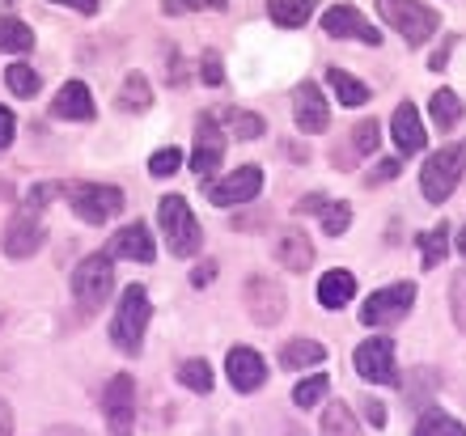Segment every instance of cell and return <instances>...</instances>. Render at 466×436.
<instances>
[{"mask_svg": "<svg viewBox=\"0 0 466 436\" xmlns=\"http://www.w3.org/2000/svg\"><path fill=\"white\" fill-rule=\"evenodd\" d=\"M148 318H153V305H148V292L140 284H127L119 292V305H115V318H111V340L119 351L136 356L145 348V330H148Z\"/></svg>", "mask_w": 466, "mask_h": 436, "instance_id": "6da1fadb", "label": "cell"}, {"mask_svg": "<svg viewBox=\"0 0 466 436\" xmlns=\"http://www.w3.org/2000/svg\"><path fill=\"white\" fill-rule=\"evenodd\" d=\"M157 220H161V233H166L170 255H178V259L199 255L204 233H199V220H196V212H191V204H187L183 195H166V199H157Z\"/></svg>", "mask_w": 466, "mask_h": 436, "instance_id": "7a4b0ae2", "label": "cell"}, {"mask_svg": "<svg viewBox=\"0 0 466 436\" xmlns=\"http://www.w3.org/2000/svg\"><path fill=\"white\" fill-rule=\"evenodd\" d=\"M378 13L390 30L407 38V47H424L441 25V13L429 9L424 0H378Z\"/></svg>", "mask_w": 466, "mask_h": 436, "instance_id": "3957f363", "label": "cell"}, {"mask_svg": "<svg viewBox=\"0 0 466 436\" xmlns=\"http://www.w3.org/2000/svg\"><path fill=\"white\" fill-rule=\"evenodd\" d=\"M462 174H466V140H458V145L437 148V153L424 161V170H420V191H424L429 204H445V199L454 195V187L462 182Z\"/></svg>", "mask_w": 466, "mask_h": 436, "instance_id": "277c9868", "label": "cell"}, {"mask_svg": "<svg viewBox=\"0 0 466 436\" xmlns=\"http://www.w3.org/2000/svg\"><path fill=\"white\" fill-rule=\"evenodd\" d=\"M111 289H115L111 255H89V259H81V267L73 271V297H76V305H81L86 314H94L98 305H106Z\"/></svg>", "mask_w": 466, "mask_h": 436, "instance_id": "5b68a950", "label": "cell"}, {"mask_svg": "<svg viewBox=\"0 0 466 436\" xmlns=\"http://www.w3.org/2000/svg\"><path fill=\"white\" fill-rule=\"evenodd\" d=\"M68 199H73V212L86 225H106L111 217L123 212V191L119 187H102V182H76V187H64Z\"/></svg>", "mask_w": 466, "mask_h": 436, "instance_id": "8992f818", "label": "cell"}, {"mask_svg": "<svg viewBox=\"0 0 466 436\" xmlns=\"http://www.w3.org/2000/svg\"><path fill=\"white\" fill-rule=\"evenodd\" d=\"M47 238V225H43V204L30 199V204L17 208V217L9 220L5 229V255L9 259H30Z\"/></svg>", "mask_w": 466, "mask_h": 436, "instance_id": "52a82bcc", "label": "cell"}, {"mask_svg": "<svg viewBox=\"0 0 466 436\" xmlns=\"http://www.w3.org/2000/svg\"><path fill=\"white\" fill-rule=\"evenodd\" d=\"M411 301H416V284H407V279L403 284H390V289L369 292V301L360 305V322L365 327H390V322L407 318Z\"/></svg>", "mask_w": 466, "mask_h": 436, "instance_id": "ba28073f", "label": "cell"}, {"mask_svg": "<svg viewBox=\"0 0 466 436\" xmlns=\"http://www.w3.org/2000/svg\"><path fill=\"white\" fill-rule=\"evenodd\" d=\"M102 411H106V428L111 436H132L136 424V381L132 373H115L102 390Z\"/></svg>", "mask_w": 466, "mask_h": 436, "instance_id": "9c48e42d", "label": "cell"}, {"mask_svg": "<svg viewBox=\"0 0 466 436\" xmlns=\"http://www.w3.org/2000/svg\"><path fill=\"white\" fill-rule=\"evenodd\" d=\"M356 373L373 381V386H399V369H394V340L378 335V340H365L352 356Z\"/></svg>", "mask_w": 466, "mask_h": 436, "instance_id": "30bf717a", "label": "cell"}, {"mask_svg": "<svg viewBox=\"0 0 466 436\" xmlns=\"http://www.w3.org/2000/svg\"><path fill=\"white\" fill-rule=\"evenodd\" d=\"M225 161V132L217 127L212 115H199L196 119V153H191V170L196 178H212V174L221 170Z\"/></svg>", "mask_w": 466, "mask_h": 436, "instance_id": "8fae6325", "label": "cell"}, {"mask_svg": "<svg viewBox=\"0 0 466 436\" xmlns=\"http://www.w3.org/2000/svg\"><path fill=\"white\" fill-rule=\"evenodd\" d=\"M258 191H263V170H258V166H242V170H233L229 178L208 182V199H212L217 208L250 204Z\"/></svg>", "mask_w": 466, "mask_h": 436, "instance_id": "7c38bea8", "label": "cell"}, {"mask_svg": "<svg viewBox=\"0 0 466 436\" xmlns=\"http://www.w3.org/2000/svg\"><path fill=\"white\" fill-rule=\"evenodd\" d=\"M246 305H250V318H255L258 327H276L284 318V289L276 284L271 276H250L246 284Z\"/></svg>", "mask_w": 466, "mask_h": 436, "instance_id": "4fadbf2b", "label": "cell"}, {"mask_svg": "<svg viewBox=\"0 0 466 436\" xmlns=\"http://www.w3.org/2000/svg\"><path fill=\"white\" fill-rule=\"evenodd\" d=\"M293 119H297V127H301L306 136L327 132V123H331V106H327V97H322V89L314 86V81H301V86H297Z\"/></svg>", "mask_w": 466, "mask_h": 436, "instance_id": "5bb4252c", "label": "cell"}, {"mask_svg": "<svg viewBox=\"0 0 466 436\" xmlns=\"http://www.w3.org/2000/svg\"><path fill=\"white\" fill-rule=\"evenodd\" d=\"M322 30L331 38H360V43H369V47H378L381 35L369 25V17L360 9H352V5H335V9L322 13Z\"/></svg>", "mask_w": 466, "mask_h": 436, "instance_id": "9a60e30c", "label": "cell"}, {"mask_svg": "<svg viewBox=\"0 0 466 436\" xmlns=\"http://www.w3.org/2000/svg\"><path fill=\"white\" fill-rule=\"evenodd\" d=\"M225 373H229L233 390L255 394V390L268 381V364H263V356L250 351V348H229V356H225Z\"/></svg>", "mask_w": 466, "mask_h": 436, "instance_id": "2e32d148", "label": "cell"}, {"mask_svg": "<svg viewBox=\"0 0 466 436\" xmlns=\"http://www.w3.org/2000/svg\"><path fill=\"white\" fill-rule=\"evenodd\" d=\"M106 255L111 259H136V263H153V259H157V242H153L148 225L132 220V225H123V229L111 238V250H106Z\"/></svg>", "mask_w": 466, "mask_h": 436, "instance_id": "e0dca14e", "label": "cell"}, {"mask_svg": "<svg viewBox=\"0 0 466 436\" xmlns=\"http://www.w3.org/2000/svg\"><path fill=\"white\" fill-rule=\"evenodd\" d=\"M51 115H56V119H73V123L94 119V94H89L86 81H68V86H60V94H56V102H51Z\"/></svg>", "mask_w": 466, "mask_h": 436, "instance_id": "ac0fdd59", "label": "cell"}, {"mask_svg": "<svg viewBox=\"0 0 466 436\" xmlns=\"http://www.w3.org/2000/svg\"><path fill=\"white\" fill-rule=\"evenodd\" d=\"M276 263L284 271H309L314 267V242L306 238V229H284L276 238Z\"/></svg>", "mask_w": 466, "mask_h": 436, "instance_id": "d6986e66", "label": "cell"}, {"mask_svg": "<svg viewBox=\"0 0 466 436\" xmlns=\"http://www.w3.org/2000/svg\"><path fill=\"white\" fill-rule=\"evenodd\" d=\"M390 132H394V148L403 153V157H411V153H420L424 148V123H420V115H416V106L411 102H403V106L394 110V119H390Z\"/></svg>", "mask_w": 466, "mask_h": 436, "instance_id": "ffe728a7", "label": "cell"}, {"mask_svg": "<svg viewBox=\"0 0 466 436\" xmlns=\"http://www.w3.org/2000/svg\"><path fill=\"white\" fill-rule=\"evenodd\" d=\"M352 297H356V276L344 271V267H335V271H327V276L319 279V305L322 309H344Z\"/></svg>", "mask_w": 466, "mask_h": 436, "instance_id": "44dd1931", "label": "cell"}, {"mask_svg": "<svg viewBox=\"0 0 466 436\" xmlns=\"http://www.w3.org/2000/svg\"><path fill=\"white\" fill-rule=\"evenodd\" d=\"M327 86L335 89V102L348 106V110H356V106H365L369 102V86L365 81H356L352 73H344V68H327Z\"/></svg>", "mask_w": 466, "mask_h": 436, "instance_id": "7402d4cb", "label": "cell"}, {"mask_svg": "<svg viewBox=\"0 0 466 436\" xmlns=\"http://www.w3.org/2000/svg\"><path fill=\"white\" fill-rule=\"evenodd\" d=\"M429 115L432 123H437V132H450V127H458V119L466 115L462 97L454 94V89H437V94L429 97Z\"/></svg>", "mask_w": 466, "mask_h": 436, "instance_id": "603a6c76", "label": "cell"}, {"mask_svg": "<svg viewBox=\"0 0 466 436\" xmlns=\"http://www.w3.org/2000/svg\"><path fill=\"white\" fill-rule=\"evenodd\" d=\"M268 13L284 30H301L314 17V0H268Z\"/></svg>", "mask_w": 466, "mask_h": 436, "instance_id": "cb8c5ba5", "label": "cell"}, {"mask_svg": "<svg viewBox=\"0 0 466 436\" xmlns=\"http://www.w3.org/2000/svg\"><path fill=\"white\" fill-rule=\"evenodd\" d=\"M280 360H284V369H314V364L327 360V348L314 340H293L280 351Z\"/></svg>", "mask_w": 466, "mask_h": 436, "instance_id": "d4e9b609", "label": "cell"}, {"mask_svg": "<svg viewBox=\"0 0 466 436\" xmlns=\"http://www.w3.org/2000/svg\"><path fill=\"white\" fill-rule=\"evenodd\" d=\"M35 47V30L17 17H0V51H9V56H22V51Z\"/></svg>", "mask_w": 466, "mask_h": 436, "instance_id": "484cf974", "label": "cell"}, {"mask_svg": "<svg viewBox=\"0 0 466 436\" xmlns=\"http://www.w3.org/2000/svg\"><path fill=\"white\" fill-rule=\"evenodd\" d=\"M225 127H229V136H238V140H258V136L268 132V119H263V115H250V110H225Z\"/></svg>", "mask_w": 466, "mask_h": 436, "instance_id": "4316f807", "label": "cell"}, {"mask_svg": "<svg viewBox=\"0 0 466 436\" xmlns=\"http://www.w3.org/2000/svg\"><path fill=\"white\" fill-rule=\"evenodd\" d=\"M416 436H466V424H458L454 415L445 411H424L416 424Z\"/></svg>", "mask_w": 466, "mask_h": 436, "instance_id": "83f0119b", "label": "cell"}, {"mask_svg": "<svg viewBox=\"0 0 466 436\" xmlns=\"http://www.w3.org/2000/svg\"><path fill=\"white\" fill-rule=\"evenodd\" d=\"M420 250H424V267H437L445 255H450V225L437 220V229H429L420 238Z\"/></svg>", "mask_w": 466, "mask_h": 436, "instance_id": "f1b7e54d", "label": "cell"}, {"mask_svg": "<svg viewBox=\"0 0 466 436\" xmlns=\"http://www.w3.org/2000/svg\"><path fill=\"white\" fill-rule=\"evenodd\" d=\"M148 102H153L148 81L140 73H132L127 81H123V89H119V110H148Z\"/></svg>", "mask_w": 466, "mask_h": 436, "instance_id": "f546056e", "label": "cell"}, {"mask_svg": "<svg viewBox=\"0 0 466 436\" xmlns=\"http://www.w3.org/2000/svg\"><path fill=\"white\" fill-rule=\"evenodd\" d=\"M327 390H331V377H327V373H314V377H306V381H297L293 402L301 407V411H306V407H314V402L327 399Z\"/></svg>", "mask_w": 466, "mask_h": 436, "instance_id": "4dcf8cb0", "label": "cell"}, {"mask_svg": "<svg viewBox=\"0 0 466 436\" xmlns=\"http://www.w3.org/2000/svg\"><path fill=\"white\" fill-rule=\"evenodd\" d=\"M322 436H360V428H356L352 411H348L344 402L327 407V415H322Z\"/></svg>", "mask_w": 466, "mask_h": 436, "instance_id": "1f68e13d", "label": "cell"}, {"mask_svg": "<svg viewBox=\"0 0 466 436\" xmlns=\"http://www.w3.org/2000/svg\"><path fill=\"white\" fill-rule=\"evenodd\" d=\"M5 81H9V89H13L17 97H35L38 86H43L30 64H9V68H5Z\"/></svg>", "mask_w": 466, "mask_h": 436, "instance_id": "d6a6232c", "label": "cell"}, {"mask_svg": "<svg viewBox=\"0 0 466 436\" xmlns=\"http://www.w3.org/2000/svg\"><path fill=\"white\" fill-rule=\"evenodd\" d=\"M178 381H183L187 390H196V394H208V390H212V369H208V360H187L183 369H178Z\"/></svg>", "mask_w": 466, "mask_h": 436, "instance_id": "836d02e7", "label": "cell"}, {"mask_svg": "<svg viewBox=\"0 0 466 436\" xmlns=\"http://www.w3.org/2000/svg\"><path fill=\"white\" fill-rule=\"evenodd\" d=\"M178 166H183V153H178L174 145H166V148H157V153H153L148 174H153V178H170V174H178Z\"/></svg>", "mask_w": 466, "mask_h": 436, "instance_id": "e575fe53", "label": "cell"}, {"mask_svg": "<svg viewBox=\"0 0 466 436\" xmlns=\"http://www.w3.org/2000/svg\"><path fill=\"white\" fill-rule=\"evenodd\" d=\"M348 225H352V208L348 204H327L322 208V229L331 233V238H344Z\"/></svg>", "mask_w": 466, "mask_h": 436, "instance_id": "d590c367", "label": "cell"}, {"mask_svg": "<svg viewBox=\"0 0 466 436\" xmlns=\"http://www.w3.org/2000/svg\"><path fill=\"white\" fill-rule=\"evenodd\" d=\"M199 9H225V0H161V13H166V17L199 13Z\"/></svg>", "mask_w": 466, "mask_h": 436, "instance_id": "8d00e7d4", "label": "cell"}, {"mask_svg": "<svg viewBox=\"0 0 466 436\" xmlns=\"http://www.w3.org/2000/svg\"><path fill=\"white\" fill-rule=\"evenodd\" d=\"M378 140H381V127L373 119H365V123H356V132H352V145H356V153H373L378 148Z\"/></svg>", "mask_w": 466, "mask_h": 436, "instance_id": "74e56055", "label": "cell"}, {"mask_svg": "<svg viewBox=\"0 0 466 436\" xmlns=\"http://www.w3.org/2000/svg\"><path fill=\"white\" fill-rule=\"evenodd\" d=\"M199 68H204V81H208V86H221L225 81V68H221V56H217V51H204Z\"/></svg>", "mask_w": 466, "mask_h": 436, "instance_id": "f35d334b", "label": "cell"}, {"mask_svg": "<svg viewBox=\"0 0 466 436\" xmlns=\"http://www.w3.org/2000/svg\"><path fill=\"white\" fill-rule=\"evenodd\" d=\"M212 276H217V263H212V259H204V263L191 271V284H196V289H204V284H212Z\"/></svg>", "mask_w": 466, "mask_h": 436, "instance_id": "ab89813d", "label": "cell"}, {"mask_svg": "<svg viewBox=\"0 0 466 436\" xmlns=\"http://www.w3.org/2000/svg\"><path fill=\"white\" fill-rule=\"evenodd\" d=\"M365 420H369L373 428H386V402L369 399V402H365Z\"/></svg>", "mask_w": 466, "mask_h": 436, "instance_id": "60d3db41", "label": "cell"}, {"mask_svg": "<svg viewBox=\"0 0 466 436\" xmlns=\"http://www.w3.org/2000/svg\"><path fill=\"white\" fill-rule=\"evenodd\" d=\"M13 127H17V123H13V115L5 106H0V148H9L13 145Z\"/></svg>", "mask_w": 466, "mask_h": 436, "instance_id": "b9f144b4", "label": "cell"}, {"mask_svg": "<svg viewBox=\"0 0 466 436\" xmlns=\"http://www.w3.org/2000/svg\"><path fill=\"white\" fill-rule=\"evenodd\" d=\"M56 5H68V9H76V13H86L89 17V13H98L102 0H56Z\"/></svg>", "mask_w": 466, "mask_h": 436, "instance_id": "7bdbcfd3", "label": "cell"}, {"mask_svg": "<svg viewBox=\"0 0 466 436\" xmlns=\"http://www.w3.org/2000/svg\"><path fill=\"white\" fill-rule=\"evenodd\" d=\"M394 174H399V161H381V166L373 170V178H369V182H390Z\"/></svg>", "mask_w": 466, "mask_h": 436, "instance_id": "ee69618b", "label": "cell"}, {"mask_svg": "<svg viewBox=\"0 0 466 436\" xmlns=\"http://www.w3.org/2000/svg\"><path fill=\"white\" fill-rule=\"evenodd\" d=\"M322 208H327V199H322V195H306V199L297 204V217H301V212H322Z\"/></svg>", "mask_w": 466, "mask_h": 436, "instance_id": "f6af8a7d", "label": "cell"}, {"mask_svg": "<svg viewBox=\"0 0 466 436\" xmlns=\"http://www.w3.org/2000/svg\"><path fill=\"white\" fill-rule=\"evenodd\" d=\"M0 436H13V407L0 399Z\"/></svg>", "mask_w": 466, "mask_h": 436, "instance_id": "bcb514c9", "label": "cell"}, {"mask_svg": "<svg viewBox=\"0 0 466 436\" xmlns=\"http://www.w3.org/2000/svg\"><path fill=\"white\" fill-rule=\"evenodd\" d=\"M458 250H462V259H466V229L458 233Z\"/></svg>", "mask_w": 466, "mask_h": 436, "instance_id": "7dc6e473", "label": "cell"}, {"mask_svg": "<svg viewBox=\"0 0 466 436\" xmlns=\"http://www.w3.org/2000/svg\"><path fill=\"white\" fill-rule=\"evenodd\" d=\"M5 5H17V0H5Z\"/></svg>", "mask_w": 466, "mask_h": 436, "instance_id": "c3c4849f", "label": "cell"}]
</instances>
